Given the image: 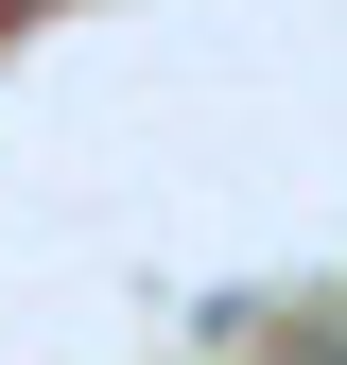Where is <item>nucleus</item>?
Wrapping results in <instances>:
<instances>
[{"mask_svg": "<svg viewBox=\"0 0 347 365\" xmlns=\"http://www.w3.org/2000/svg\"><path fill=\"white\" fill-rule=\"evenodd\" d=\"M278 365H347V313H330V331H295V348H278Z\"/></svg>", "mask_w": 347, "mask_h": 365, "instance_id": "f257e3e1", "label": "nucleus"}]
</instances>
